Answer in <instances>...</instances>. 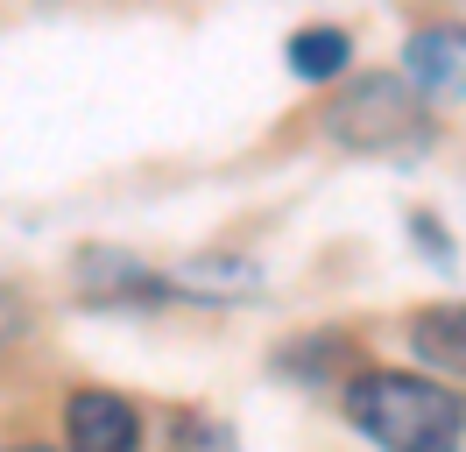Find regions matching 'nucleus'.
I'll list each match as a JSON object with an SVG mask.
<instances>
[{
    "instance_id": "nucleus-8",
    "label": "nucleus",
    "mask_w": 466,
    "mask_h": 452,
    "mask_svg": "<svg viewBox=\"0 0 466 452\" xmlns=\"http://www.w3.org/2000/svg\"><path fill=\"white\" fill-rule=\"evenodd\" d=\"M22 333H29V304H22V290H7V282H0V354H7Z\"/></svg>"
},
{
    "instance_id": "nucleus-2",
    "label": "nucleus",
    "mask_w": 466,
    "mask_h": 452,
    "mask_svg": "<svg viewBox=\"0 0 466 452\" xmlns=\"http://www.w3.org/2000/svg\"><path fill=\"white\" fill-rule=\"evenodd\" d=\"M347 424L368 431L375 446L403 452H445L466 431V396L424 375H360L347 382Z\"/></svg>"
},
{
    "instance_id": "nucleus-3",
    "label": "nucleus",
    "mask_w": 466,
    "mask_h": 452,
    "mask_svg": "<svg viewBox=\"0 0 466 452\" xmlns=\"http://www.w3.org/2000/svg\"><path fill=\"white\" fill-rule=\"evenodd\" d=\"M177 276H156L148 262L120 248H78V297L86 304H163Z\"/></svg>"
},
{
    "instance_id": "nucleus-6",
    "label": "nucleus",
    "mask_w": 466,
    "mask_h": 452,
    "mask_svg": "<svg viewBox=\"0 0 466 452\" xmlns=\"http://www.w3.org/2000/svg\"><path fill=\"white\" fill-rule=\"evenodd\" d=\"M410 78L424 85V92H466V43H460V28H417L410 36Z\"/></svg>"
},
{
    "instance_id": "nucleus-9",
    "label": "nucleus",
    "mask_w": 466,
    "mask_h": 452,
    "mask_svg": "<svg viewBox=\"0 0 466 452\" xmlns=\"http://www.w3.org/2000/svg\"><path fill=\"white\" fill-rule=\"evenodd\" d=\"M410 233H417V248H424V254H438V262H452V241L438 233V220H431V212H410Z\"/></svg>"
},
{
    "instance_id": "nucleus-10",
    "label": "nucleus",
    "mask_w": 466,
    "mask_h": 452,
    "mask_svg": "<svg viewBox=\"0 0 466 452\" xmlns=\"http://www.w3.org/2000/svg\"><path fill=\"white\" fill-rule=\"evenodd\" d=\"M460 43H466V28H460Z\"/></svg>"
},
{
    "instance_id": "nucleus-1",
    "label": "nucleus",
    "mask_w": 466,
    "mask_h": 452,
    "mask_svg": "<svg viewBox=\"0 0 466 452\" xmlns=\"http://www.w3.org/2000/svg\"><path fill=\"white\" fill-rule=\"evenodd\" d=\"M319 135L347 156H417L431 141L424 85L396 71H360L347 78V92H332L319 107Z\"/></svg>"
},
{
    "instance_id": "nucleus-7",
    "label": "nucleus",
    "mask_w": 466,
    "mask_h": 452,
    "mask_svg": "<svg viewBox=\"0 0 466 452\" xmlns=\"http://www.w3.org/2000/svg\"><path fill=\"white\" fill-rule=\"evenodd\" d=\"M347 28H297L290 43H283V64H290V78L304 85H332V78H347Z\"/></svg>"
},
{
    "instance_id": "nucleus-5",
    "label": "nucleus",
    "mask_w": 466,
    "mask_h": 452,
    "mask_svg": "<svg viewBox=\"0 0 466 452\" xmlns=\"http://www.w3.org/2000/svg\"><path fill=\"white\" fill-rule=\"evenodd\" d=\"M410 346H417V361H431L438 375H460L466 382V304L410 311Z\"/></svg>"
},
{
    "instance_id": "nucleus-4",
    "label": "nucleus",
    "mask_w": 466,
    "mask_h": 452,
    "mask_svg": "<svg viewBox=\"0 0 466 452\" xmlns=\"http://www.w3.org/2000/svg\"><path fill=\"white\" fill-rule=\"evenodd\" d=\"M64 431H71L78 452H120L142 438V417H135V403L120 389H78L64 403Z\"/></svg>"
}]
</instances>
